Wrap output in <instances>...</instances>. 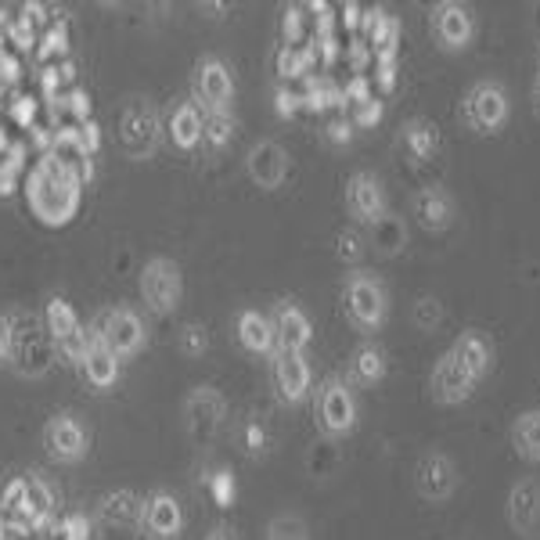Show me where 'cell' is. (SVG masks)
I'll use <instances>...</instances> for the list:
<instances>
[{
	"label": "cell",
	"mask_w": 540,
	"mask_h": 540,
	"mask_svg": "<svg viewBox=\"0 0 540 540\" xmlns=\"http://www.w3.org/2000/svg\"><path fill=\"white\" fill-rule=\"evenodd\" d=\"M11 119H15L22 130H33V123H36V98H29V94H18V98L11 101Z\"/></svg>",
	"instance_id": "cell-40"
},
{
	"label": "cell",
	"mask_w": 540,
	"mask_h": 540,
	"mask_svg": "<svg viewBox=\"0 0 540 540\" xmlns=\"http://www.w3.org/2000/svg\"><path fill=\"white\" fill-rule=\"evenodd\" d=\"M65 51H69V33H65V22H58V26L47 29L44 51L40 54H65Z\"/></svg>",
	"instance_id": "cell-42"
},
{
	"label": "cell",
	"mask_w": 540,
	"mask_h": 540,
	"mask_svg": "<svg viewBox=\"0 0 540 540\" xmlns=\"http://www.w3.org/2000/svg\"><path fill=\"white\" fill-rule=\"evenodd\" d=\"M414 490H418L422 501H450L454 490H458V465L450 461V454H443V450L422 454L418 465H414Z\"/></svg>",
	"instance_id": "cell-10"
},
{
	"label": "cell",
	"mask_w": 540,
	"mask_h": 540,
	"mask_svg": "<svg viewBox=\"0 0 540 540\" xmlns=\"http://www.w3.org/2000/svg\"><path fill=\"white\" fill-rule=\"evenodd\" d=\"M8 148H11V144H8V134H4V126H0V155L8 152Z\"/></svg>",
	"instance_id": "cell-54"
},
{
	"label": "cell",
	"mask_w": 540,
	"mask_h": 540,
	"mask_svg": "<svg viewBox=\"0 0 540 540\" xmlns=\"http://www.w3.org/2000/svg\"><path fill=\"white\" fill-rule=\"evenodd\" d=\"M350 378L357 386H378L386 378V353L378 350V346H371V342L357 346L350 357Z\"/></svg>",
	"instance_id": "cell-28"
},
{
	"label": "cell",
	"mask_w": 540,
	"mask_h": 540,
	"mask_svg": "<svg viewBox=\"0 0 540 540\" xmlns=\"http://www.w3.org/2000/svg\"><path fill=\"white\" fill-rule=\"evenodd\" d=\"M195 108H202V116L209 112H231L234 105V76L220 58H202L195 65Z\"/></svg>",
	"instance_id": "cell-9"
},
{
	"label": "cell",
	"mask_w": 540,
	"mask_h": 540,
	"mask_svg": "<svg viewBox=\"0 0 540 540\" xmlns=\"http://www.w3.org/2000/svg\"><path fill=\"white\" fill-rule=\"evenodd\" d=\"M22 170H26V144H11L8 159H0V195H15Z\"/></svg>",
	"instance_id": "cell-32"
},
{
	"label": "cell",
	"mask_w": 540,
	"mask_h": 540,
	"mask_svg": "<svg viewBox=\"0 0 540 540\" xmlns=\"http://www.w3.org/2000/svg\"><path fill=\"white\" fill-rule=\"evenodd\" d=\"M533 105H537V116H540V80H537V87H533Z\"/></svg>",
	"instance_id": "cell-55"
},
{
	"label": "cell",
	"mask_w": 540,
	"mask_h": 540,
	"mask_svg": "<svg viewBox=\"0 0 540 540\" xmlns=\"http://www.w3.org/2000/svg\"><path fill=\"white\" fill-rule=\"evenodd\" d=\"M371 238H375V245L382 252H396L400 245L407 242V234H404V227L396 224L393 216H386V220H378L375 227H371Z\"/></svg>",
	"instance_id": "cell-35"
},
{
	"label": "cell",
	"mask_w": 540,
	"mask_h": 540,
	"mask_svg": "<svg viewBox=\"0 0 540 540\" xmlns=\"http://www.w3.org/2000/svg\"><path fill=\"white\" fill-rule=\"evenodd\" d=\"M440 317H443V310L436 299H418V328L429 332L432 324H440Z\"/></svg>",
	"instance_id": "cell-44"
},
{
	"label": "cell",
	"mask_w": 540,
	"mask_h": 540,
	"mask_svg": "<svg viewBox=\"0 0 540 540\" xmlns=\"http://www.w3.org/2000/svg\"><path fill=\"white\" fill-rule=\"evenodd\" d=\"M310 65H314V47H306V51L285 47V51L278 54V72L285 76V80H292V76H303V72H310Z\"/></svg>",
	"instance_id": "cell-34"
},
{
	"label": "cell",
	"mask_w": 540,
	"mask_h": 540,
	"mask_svg": "<svg viewBox=\"0 0 540 540\" xmlns=\"http://www.w3.org/2000/svg\"><path fill=\"white\" fill-rule=\"evenodd\" d=\"M101 515L105 522H116V526H137L144 519V501L134 490H116L101 501Z\"/></svg>",
	"instance_id": "cell-31"
},
{
	"label": "cell",
	"mask_w": 540,
	"mask_h": 540,
	"mask_svg": "<svg viewBox=\"0 0 540 540\" xmlns=\"http://www.w3.org/2000/svg\"><path fill=\"white\" fill-rule=\"evenodd\" d=\"M411 213H414V220L425 227V231L440 234V231H447L454 220H458V202H454V195H450L447 188H440V184H429V188L414 191Z\"/></svg>",
	"instance_id": "cell-19"
},
{
	"label": "cell",
	"mask_w": 540,
	"mask_h": 540,
	"mask_svg": "<svg viewBox=\"0 0 540 540\" xmlns=\"http://www.w3.org/2000/svg\"><path fill=\"white\" fill-rule=\"evenodd\" d=\"M400 141H404V148L411 152L414 162L432 159L436 148H440V134H436V126H432L429 119H407Z\"/></svg>",
	"instance_id": "cell-29"
},
{
	"label": "cell",
	"mask_w": 540,
	"mask_h": 540,
	"mask_svg": "<svg viewBox=\"0 0 540 540\" xmlns=\"http://www.w3.org/2000/svg\"><path fill=\"white\" fill-rule=\"evenodd\" d=\"M346 209L357 224L375 227L378 220H386L389 206H386V191H382V180L368 170H357L350 180H346Z\"/></svg>",
	"instance_id": "cell-13"
},
{
	"label": "cell",
	"mask_w": 540,
	"mask_h": 540,
	"mask_svg": "<svg viewBox=\"0 0 540 540\" xmlns=\"http://www.w3.org/2000/svg\"><path fill=\"white\" fill-rule=\"evenodd\" d=\"M245 170H249L252 184H260L263 191H278L285 184L292 162H288V152L278 141H260L252 144L249 159H245Z\"/></svg>",
	"instance_id": "cell-18"
},
{
	"label": "cell",
	"mask_w": 540,
	"mask_h": 540,
	"mask_svg": "<svg viewBox=\"0 0 540 540\" xmlns=\"http://www.w3.org/2000/svg\"><path fill=\"white\" fill-rule=\"evenodd\" d=\"M328 141H332V144H350L353 141V123H350V119H332V123H328Z\"/></svg>",
	"instance_id": "cell-49"
},
{
	"label": "cell",
	"mask_w": 540,
	"mask_h": 540,
	"mask_svg": "<svg viewBox=\"0 0 540 540\" xmlns=\"http://www.w3.org/2000/svg\"><path fill=\"white\" fill-rule=\"evenodd\" d=\"M476 386H479L476 378L468 375L450 353H443V357L436 360V368H432V375H429V396L443 407L465 404L468 396L476 393Z\"/></svg>",
	"instance_id": "cell-17"
},
{
	"label": "cell",
	"mask_w": 540,
	"mask_h": 540,
	"mask_svg": "<svg viewBox=\"0 0 540 540\" xmlns=\"http://www.w3.org/2000/svg\"><path fill=\"white\" fill-rule=\"evenodd\" d=\"M504 519L522 540H540V483L537 479H519L508 490L504 501Z\"/></svg>",
	"instance_id": "cell-15"
},
{
	"label": "cell",
	"mask_w": 540,
	"mask_h": 540,
	"mask_svg": "<svg viewBox=\"0 0 540 540\" xmlns=\"http://www.w3.org/2000/svg\"><path fill=\"white\" fill-rule=\"evenodd\" d=\"M18 512V526L26 522L29 530H47L54 519V490L44 476H26V486H22V497L15 504Z\"/></svg>",
	"instance_id": "cell-21"
},
{
	"label": "cell",
	"mask_w": 540,
	"mask_h": 540,
	"mask_svg": "<svg viewBox=\"0 0 540 540\" xmlns=\"http://www.w3.org/2000/svg\"><path fill=\"white\" fill-rule=\"evenodd\" d=\"M98 335L105 339V346L116 353L119 360L134 357V353H141V346H144V324H141V317L130 310V306H116V310H108V314L101 317V324H98Z\"/></svg>",
	"instance_id": "cell-16"
},
{
	"label": "cell",
	"mask_w": 540,
	"mask_h": 540,
	"mask_svg": "<svg viewBox=\"0 0 540 540\" xmlns=\"http://www.w3.org/2000/svg\"><path fill=\"white\" fill-rule=\"evenodd\" d=\"M375 65H378V83H382V90H393V83H396V47H382V51H375Z\"/></svg>",
	"instance_id": "cell-39"
},
{
	"label": "cell",
	"mask_w": 540,
	"mask_h": 540,
	"mask_svg": "<svg viewBox=\"0 0 540 540\" xmlns=\"http://www.w3.org/2000/svg\"><path fill=\"white\" fill-rule=\"evenodd\" d=\"M18 76H22V65H18L15 54H0V87H11V83H18Z\"/></svg>",
	"instance_id": "cell-46"
},
{
	"label": "cell",
	"mask_w": 540,
	"mask_h": 540,
	"mask_svg": "<svg viewBox=\"0 0 540 540\" xmlns=\"http://www.w3.org/2000/svg\"><path fill=\"white\" fill-rule=\"evenodd\" d=\"M8 44H15V51H18V54H29V51H33V47H36V29H33V22H29L26 15L11 22V29H8Z\"/></svg>",
	"instance_id": "cell-36"
},
{
	"label": "cell",
	"mask_w": 540,
	"mask_h": 540,
	"mask_svg": "<svg viewBox=\"0 0 540 540\" xmlns=\"http://www.w3.org/2000/svg\"><path fill=\"white\" fill-rule=\"evenodd\" d=\"M180 292H184V281H180V267L173 260L152 256L141 267V296L152 314H173L180 303Z\"/></svg>",
	"instance_id": "cell-6"
},
{
	"label": "cell",
	"mask_w": 540,
	"mask_h": 540,
	"mask_svg": "<svg viewBox=\"0 0 540 540\" xmlns=\"http://www.w3.org/2000/svg\"><path fill=\"white\" fill-rule=\"evenodd\" d=\"M512 116V98L504 90L501 80H479L468 87V94L461 98V119L472 134L479 137H494L504 130Z\"/></svg>",
	"instance_id": "cell-2"
},
{
	"label": "cell",
	"mask_w": 540,
	"mask_h": 540,
	"mask_svg": "<svg viewBox=\"0 0 540 540\" xmlns=\"http://www.w3.org/2000/svg\"><path fill=\"white\" fill-rule=\"evenodd\" d=\"M144 530L152 540H177L180 530H184V512L173 494L166 490H155L148 501H144Z\"/></svg>",
	"instance_id": "cell-23"
},
{
	"label": "cell",
	"mask_w": 540,
	"mask_h": 540,
	"mask_svg": "<svg viewBox=\"0 0 540 540\" xmlns=\"http://www.w3.org/2000/svg\"><path fill=\"white\" fill-rule=\"evenodd\" d=\"M83 371H87L90 386L108 389L119 382V357L105 346V339L98 335V328L87 332V357H83Z\"/></svg>",
	"instance_id": "cell-25"
},
{
	"label": "cell",
	"mask_w": 540,
	"mask_h": 540,
	"mask_svg": "<svg viewBox=\"0 0 540 540\" xmlns=\"http://www.w3.org/2000/svg\"><path fill=\"white\" fill-rule=\"evenodd\" d=\"M238 342H242V350L256 353V357H270V353L278 350V339H274V324H270L267 314H260V310H242L238 314Z\"/></svg>",
	"instance_id": "cell-26"
},
{
	"label": "cell",
	"mask_w": 540,
	"mask_h": 540,
	"mask_svg": "<svg viewBox=\"0 0 540 540\" xmlns=\"http://www.w3.org/2000/svg\"><path fill=\"white\" fill-rule=\"evenodd\" d=\"M429 33L436 40V47L447 54L454 51H465L472 40H476V18L465 4L458 0H440V4H432L429 11Z\"/></svg>",
	"instance_id": "cell-7"
},
{
	"label": "cell",
	"mask_w": 540,
	"mask_h": 540,
	"mask_svg": "<svg viewBox=\"0 0 540 540\" xmlns=\"http://www.w3.org/2000/svg\"><path fill=\"white\" fill-rule=\"evenodd\" d=\"M317 425L332 440L357 429V396L339 375H328L317 386Z\"/></svg>",
	"instance_id": "cell-5"
},
{
	"label": "cell",
	"mask_w": 540,
	"mask_h": 540,
	"mask_svg": "<svg viewBox=\"0 0 540 540\" xmlns=\"http://www.w3.org/2000/svg\"><path fill=\"white\" fill-rule=\"evenodd\" d=\"M11 360V328H8V317H0V364H8Z\"/></svg>",
	"instance_id": "cell-50"
},
{
	"label": "cell",
	"mask_w": 540,
	"mask_h": 540,
	"mask_svg": "<svg viewBox=\"0 0 540 540\" xmlns=\"http://www.w3.org/2000/svg\"><path fill=\"white\" fill-rule=\"evenodd\" d=\"M245 440H249V450H263V429H260V425H249Z\"/></svg>",
	"instance_id": "cell-52"
},
{
	"label": "cell",
	"mask_w": 540,
	"mask_h": 540,
	"mask_svg": "<svg viewBox=\"0 0 540 540\" xmlns=\"http://www.w3.org/2000/svg\"><path fill=\"white\" fill-rule=\"evenodd\" d=\"M267 540H310L306 526L299 519H274L267 530Z\"/></svg>",
	"instance_id": "cell-38"
},
{
	"label": "cell",
	"mask_w": 540,
	"mask_h": 540,
	"mask_svg": "<svg viewBox=\"0 0 540 540\" xmlns=\"http://www.w3.org/2000/svg\"><path fill=\"white\" fill-rule=\"evenodd\" d=\"M44 324H47V335L54 339V346H58L72 364H83V357H87V328L80 324L76 310H72L65 299L54 296L44 310Z\"/></svg>",
	"instance_id": "cell-12"
},
{
	"label": "cell",
	"mask_w": 540,
	"mask_h": 540,
	"mask_svg": "<svg viewBox=\"0 0 540 540\" xmlns=\"http://www.w3.org/2000/svg\"><path fill=\"white\" fill-rule=\"evenodd\" d=\"M83 198L80 162L58 152H40L26 180V202L44 227H65L76 216Z\"/></svg>",
	"instance_id": "cell-1"
},
{
	"label": "cell",
	"mask_w": 540,
	"mask_h": 540,
	"mask_svg": "<svg viewBox=\"0 0 540 540\" xmlns=\"http://www.w3.org/2000/svg\"><path fill=\"white\" fill-rule=\"evenodd\" d=\"M378 119H382V101L371 98V101H364V105H357V119H353V123H357V126H375Z\"/></svg>",
	"instance_id": "cell-47"
},
{
	"label": "cell",
	"mask_w": 540,
	"mask_h": 540,
	"mask_svg": "<svg viewBox=\"0 0 540 540\" xmlns=\"http://www.w3.org/2000/svg\"><path fill=\"white\" fill-rule=\"evenodd\" d=\"M209 494H213V501L220 504V508H231L234 504V476L227 468H220V472L209 476Z\"/></svg>",
	"instance_id": "cell-37"
},
{
	"label": "cell",
	"mask_w": 540,
	"mask_h": 540,
	"mask_svg": "<svg viewBox=\"0 0 540 540\" xmlns=\"http://www.w3.org/2000/svg\"><path fill=\"white\" fill-rule=\"evenodd\" d=\"M162 123L159 112H155L148 101L134 98L123 108V123H119V141H123V152L130 159H148V155L159 148Z\"/></svg>",
	"instance_id": "cell-8"
},
{
	"label": "cell",
	"mask_w": 540,
	"mask_h": 540,
	"mask_svg": "<svg viewBox=\"0 0 540 540\" xmlns=\"http://www.w3.org/2000/svg\"><path fill=\"white\" fill-rule=\"evenodd\" d=\"M224 396L216 393L213 386H198L195 393L188 396V432L195 443H209L224 422Z\"/></svg>",
	"instance_id": "cell-20"
},
{
	"label": "cell",
	"mask_w": 540,
	"mask_h": 540,
	"mask_svg": "<svg viewBox=\"0 0 540 540\" xmlns=\"http://www.w3.org/2000/svg\"><path fill=\"white\" fill-rule=\"evenodd\" d=\"M339 256L342 260H350V263L360 260V256H364V242H360L353 231H342L339 234Z\"/></svg>",
	"instance_id": "cell-45"
},
{
	"label": "cell",
	"mask_w": 540,
	"mask_h": 540,
	"mask_svg": "<svg viewBox=\"0 0 540 540\" xmlns=\"http://www.w3.org/2000/svg\"><path fill=\"white\" fill-rule=\"evenodd\" d=\"M11 360L18 375H44L54 360V339L47 335V324H40L29 314H11Z\"/></svg>",
	"instance_id": "cell-4"
},
{
	"label": "cell",
	"mask_w": 540,
	"mask_h": 540,
	"mask_svg": "<svg viewBox=\"0 0 540 540\" xmlns=\"http://www.w3.org/2000/svg\"><path fill=\"white\" fill-rule=\"evenodd\" d=\"M234 134V119L231 112H209L202 116V141H209L213 148H224Z\"/></svg>",
	"instance_id": "cell-33"
},
{
	"label": "cell",
	"mask_w": 540,
	"mask_h": 540,
	"mask_svg": "<svg viewBox=\"0 0 540 540\" xmlns=\"http://www.w3.org/2000/svg\"><path fill=\"white\" fill-rule=\"evenodd\" d=\"M342 306H346V317L353 321V328L378 332L389 317V292L375 274L353 270L346 278V288H342Z\"/></svg>",
	"instance_id": "cell-3"
},
{
	"label": "cell",
	"mask_w": 540,
	"mask_h": 540,
	"mask_svg": "<svg viewBox=\"0 0 540 540\" xmlns=\"http://www.w3.org/2000/svg\"><path fill=\"white\" fill-rule=\"evenodd\" d=\"M206 540H234V533L231 530H227V526H216V530L213 533H209V537Z\"/></svg>",
	"instance_id": "cell-53"
},
{
	"label": "cell",
	"mask_w": 540,
	"mask_h": 540,
	"mask_svg": "<svg viewBox=\"0 0 540 540\" xmlns=\"http://www.w3.org/2000/svg\"><path fill=\"white\" fill-rule=\"evenodd\" d=\"M206 346H209L206 328H202V324H188V328H184V353H188V357H198Z\"/></svg>",
	"instance_id": "cell-43"
},
{
	"label": "cell",
	"mask_w": 540,
	"mask_h": 540,
	"mask_svg": "<svg viewBox=\"0 0 540 540\" xmlns=\"http://www.w3.org/2000/svg\"><path fill=\"white\" fill-rule=\"evenodd\" d=\"M270 378H274V389L285 404H303L306 393H310V360L299 350H274L270 353Z\"/></svg>",
	"instance_id": "cell-14"
},
{
	"label": "cell",
	"mask_w": 540,
	"mask_h": 540,
	"mask_svg": "<svg viewBox=\"0 0 540 540\" xmlns=\"http://www.w3.org/2000/svg\"><path fill=\"white\" fill-rule=\"evenodd\" d=\"M44 447L54 461L62 465H76L87 458L90 450V432L83 429V422L76 414H54L44 425Z\"/></svg>",
	"instance_id": "cell-11"
},
{
	"label": "cell",
	"mask_w": 540,
	"mask_h": 540,
	"mask_svg": "<svg viewBox=\"0 0 540 540\" xmlns=\"http://www.w3.org/2000/svg\"><path fill=\"white\" fill-rule=\"evenodd\" d=\"M296 108H299V94H292V90H285V87L274 94V112H278L281 119L296 116Z\"/></svg>",
	"instance_id": "cell-48"
},
{
	"label": "cell",
	"mask_w": 540,
	"mask_h": 540,
	"mask_svg": "<svg viewBox=\"0 0 540 540\" xmlns=\"http://www.w3.org/2000/svg\"><path fill=\"white\" fill-rule=\"evenodd\" d=\"M270 324H274V339H278V350H299L306 353V346L314 342V324L310 317L299 310L296 303H278L274 314H267Z\"/></svg>",
	"instance_id": "cell-22"
},
{
	"label": "cell",
	"mask_w": 540,
	"mask_h": 540,
	"mask_svg": "<svg viewBox=\"0 0 540 540\" xmlns=\"http://www.w3.org/2000/svg\"><path fill=\"white\" fill-rule=\"evenodd\" d=\"M299 26H303V22H299V11L292 8L285 15V36H288V47H296V40H299Z\"/></svg>",
	"instance_id": "cell-51"
},
{
	"label": "cell",
	"mask_w": 540,
	"mask_h": 540,
	"mask_svg": "<svg viewBox=\"0 0 540 540\" xmlns=\"http://www.w3.org/2000/svg\"><path fill=\"white\" fill-rule=\"evenodd\" d=\"M58 533H62V540H90V522H87V515H69V519H62Z\"/></svg>",
	"instance_id": "cell-41"
},
{
	"label": "cell",
	"mask_w": 540,
	"mask_h": 540,
	"mask_svg": "<svg viewBox=\"0 0 540 540\" xmlns=\"http://www.w3.org/2000/svg\"><path fill=\"white\" fill-rule=\"evenodd\" d=\"M447 353L458 360L461 368L476 378V382H483V378L490 375V368H494V342L486 339L479 328H468V332H461Z\"/></svg>",
	"instance_id": "cell-24"
},
{
	"label": "cell",
	"mask_w": 540,
	"mask_h": 540,
	"mask_svg": "<svg viewBox=\"0 0 540 540\" xmlns=\"http://www.w3.org/2000/svg\"><path fill=\"white\" fill-rule=\"evenodd\" d=\"M170 137H173V144H177V148H184V152H191V148L202 141V112H198L191 101H184V105L173 108Z\"/></svg>",
	"instance_id": "cell-30"
},
{
	"label": "cell",
	"mask_w": 540,
	"mask_h": 540,
	"mask_svg": "<svg viewBox=\"0 0 540 540\" xmlns=\"http://www.w3.org/2000/svg\"><path fill=\"white\" fill-rule=\"evenodd\" d=\"M512 447L522 461L540 465V407L537 411H522L512 422Z\"/></svg>",
	"instance_id": "cell-27"
}]
</instances>
